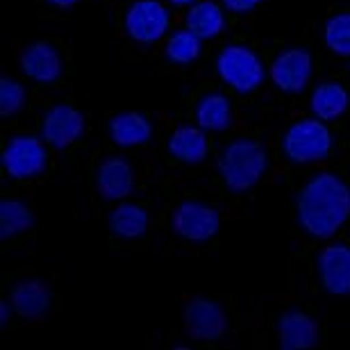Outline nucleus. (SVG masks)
Returning a JSON list of instances; mask_svg holds the SVG:
<instances>
[{"label": "nucleus", "instance_id": "nucleus-1", "mask_svg": "<svg viewBox=\"0 0 350 350\" xmlns=\"http://www.w3.org/2000/svg\"><path fill=\"white\" fill-rule=\"evenodd\" d=\"M298 223L305 232L327 239L350 216V189L332 173H321L298 193Z\"/></svg>", "mask_w": 350, "mask_h": 350}, {"label": "nucleus", "instance_id": "nucleus-2", "mask_svg": "<svg viewBox=\"0 0 350 350\" xmlns=\"http://www.w3.org/2000/svg\"><path fill=\"white\" fill-rule=\"evenodd\" d=\"M266 152L260 144L248 142V139H237L219 157V173L228 189L232 191H248L255 187L266 171Z\"/></svg>", "mask_w": 350, "mask_h": 350}, {"label": "nucleus", "instance_id": "nucleus-3", "mask_svg": "<svg viewBox=\"0 0 350 350\" xmlns=\"http://www.w3.org/2000/svg\"><path fill=\"white\" fill-rule=\"evenodd\" d=\"M332 137L321 121H298L284 135L282 148L291 162L310 164L325 159L330 152Z\"/></svg>", "mask_w": 350, "mask_h": 350}, {"label": "nucleus", "instance_id": "nucleus-4", "mask_svg": "<svg viewBox=\"0 0 350 350\" xmlns=\"http://www.w3.org/2000/svg\"><path fill=\"white\" fill-rule=\"evenodd\" d=\"M216 71H219L223 82L234 87L239 94H250L264 80V66L260 57L243 46L223 48L219 59H216Z\"/></svg>", "mask_w": 350, "mask_h": 350}, {"label": "nucleus", "instance_id": "nucleus-5", "mask_svg": "<svg viewBox=\"0 0 350 350\" xmlns=\"http://www.w3.org/2000/svg\"><path fill=\"white\" fill-rule=\"evenodd\" d=\"M125 30L139 44H155L169 30V12L155 0H139L125 14Z\"/></svg>", "mask_w": 350, "mask_h": 350}, {"label": "nucleus", "instance_id": "nucleus-6", "mask_svg": "<svg viewBox=\"0 0 350 350\" xmlns=\"http://www.w3.org/2000/svg\"><path fill=\"white\" fill-rule=\"evenodd\" d=\"M0 162L12 178H34L46 169V148L34 137H14L0 155Z\"/></svg>", "mask_w": 350, "mask_h": 350}, {"label": "nucleus", "instance_id": "nucleus-7", "mask_svg": "<svg viewBox=\"0 0 350 350\" xmlns=\"http://www.w3.org/2000/svg\"><path fill=\"white\" fill-rule=\"evenodd\" d=\"M219 212L202 202H182L173 214V230L182 239L207 241L219 232Z\"/></svg>", "mask_w": 350, "mask_h": 350}, {"label": "nucleus", "instance_id": "nucleus-8", "mask_svg": "<svg viewBox=\"0 0 350 350\" xmlns=\"http://www.w3.org/2000/svg\"><path fill=\"white\" fill-rule=\"evenodd\" d=\"M226 314L221 305L209 298H193L185 310V327L187 334L200 341L219 339L226 332Z\"/></svg>", "mask_w": 350, "mask_h": 350}, {"label": "nucleus", "instance_id": "nucleus-9", "mask_svg": "<svg viewBox=\"0 0 350 350\" xmlns=\"http://www.w3.org/2000/svg\"><path fill=\"white\" fill-rule=\"evenodd\" d=\"M312 75V57L303 48H291L271 64V78L286 94H300Z\"/></svg>", "mask_w": 350, "mask_h": 350}, {"label": "nucleus", "instance_id": "nucleus-10", "mask_svg": "<svg viewBox=\"0 0 350 350\" xmlns=\"http://www.w3.org/2000/svg\"><path fill=\"white\" fill-rule=\"evenodd\" d=\"M85 132V116L78 109L68 105H57L46 114L44 125H41V137L53 148H68L73 142H78Z\"/></svg>", "mask_w": 350, "mask_h": 350}, {"label": "nucleus", "instance_id": "nucleus-11", "mask_svg": "<svg viewBox=\"0 0 350 350\" xmlns=\"http://www.w3.org/2000/svg\"><path fill=\"white\" fill-rule=\"evenodd\" d=\"M321 282L334 296L350 293V248L344 243H334L325 248L319 257Z\"/></svg>", "mask_w": 350, "mask_h": 350}, {"label": "nucleus", "instance_id": "nucleus-12", "mask_svg": "<svg viewBox=\"0 0 350 350\" xmlns=\"http://www.w3.org/2000/svg\"><path fill=\"white\" fill-rule=\"evenodd\" d=\"M21 68L34 82H55L62 75V59L48 44H32L21 55Z\"/></svg>", "mask_w": 350, "mask_h": 350}, {"label": "nucleus", "instance_id": "nucleus-13", "mask_svg": "<svg viewBox=\"0 0 350 350\" xmlns=\"http://www.w3.org/2000/svg\"><path fill=\"white\" fill-rule=\"evenodd\" d=\"M280 346L282 350H310L319 341L317 323L303 312H289L280 319Z\"/></svg>", "mask_w": 350, "mask_h": 350}, {"label": "nucleus", "instance_id": "nucleus-14", "mask_svg": "<svg viewBox=\"0 0 350 350\" xmlns=\"http://www.w3.org/2000/svg\"><path fill=\"white\" fill-rule=\"evenodd\" d=\"M135 187V175H132L130 164L121 157L105 159L98 169V191L107 200H118L130 196Z\"/></svg>", "mask_w": 350, "mask_h": 350}, {"label": "nucleus", "instance_id": "nucleus-15", "mask_svg": "<svg viewBox=\"0 0 350 350\" xmlns=\"http://www.w3.org/2000/svg\"><path fill=\"white\" fill-rule=\"evenodd\" d=\"M12 307L23 319H39L51 307V291L39 280H25L12 291Z\"/></svg>", "mask_w": 350, "mask_h": 350}, {"label": "nucleus", "instance_id": "nucleus-16", "mask_svg": "<svg viewBox=\"0 0 350 350\" xmlns=\"http://www.w3.org/2000/svg\"><path fill=\"white\" fill-rule=\"evenodd\" d=\"M152 135V128L148 118L139 111H125L118 114L109 121V137L111 142L128 148V146H139L146 144Z\"/></svg>", "mask_w": 350, "mask_h": 350}, {"label": "nucleus", "instance_id": "nucleus-17", "mask_svg": "<svg viewBox=\"0 0 350 350\" xmlns=\"http://www.w3.org/2000/svg\"><path fill=\"white\" fill-rule=\"evenodd\" d=\"M169 150L175 159L187 164H200L207 155V139L202 128H180L169 139Z\"/></svg>", "mask_w": 350, "mask_h": 350}, {"label": "nucleus", "instance_id": "nucleus-18", "mask_svg": "<svg viewBox=\"0 0 350 350\" xmlns=\"http://www.w3.org/2000/svg\"><path fill=\"white\" fill-rule=\"evenodd\" d=\"M348 107V94L346 89L337 82H323L314 89L312 94V111L321 121H332L339 118Z\"/></svg>", "mask_w": 350, "mask_h": 350}, {"label": "nucleus", "instance_id": "nucleus-19", "mask_svg": "<svg viewBox=\"0 0 350 350\" xmlns=\"http://www.w3.org/2000/svg\"><path fill=\"white\" fill-rule=\"evenodd\" d=\"M226 18L219 5L214 3H196L187 14V27L200 39H214L223 30Z\"/></svg>", "mask_w": 350, "mask_h": 350}, {"label": "nucleus", "instance_id": "nucleus-20", "mask_svg": "<svg viewBox=\"0 0 350 350\" xmlns=\"http://www.w3.org/2000/svg\"><path fill=\"white\" fill-rule=\"evenodd\" d=\"M109 228L121 239H139L148 228V214L137 205H118L109 214Z\"/></svg>", "mask_w": 350, "mask_h": 350}, {"label": "nucleus", "instance_id": "nucleus-21", "mask_svg": "<svg viewBox=\"0 0 350 350\" xmlns=\"http://www.w3.org/2000/svg\"><path fill=\"white\" fill-rule=\"evenodd\" d=\"M196 121L202 130L223 132L230 128V100L223 94H207L198 103Z\"/></svg>", "mask_w": 350, "mask_h": 350}, {"label": "nucleus", "instance_id": "nucleus-22", "mask_svg": "<svg viewBox=\"0 0 350 350\" xmlns=\"http://www.w3.org/2000/svg\"><path fill=\"white\" fill-rule=\"evenodd\" d=\"M32 212L18 200L0 202V239H10L32 228Z\"/></svg>", "mask_w": 350, "mask_h": 350}, {"label": "nucleus", "instance_id": "nucleus-23", "mask_svg": "<svg viewBox=\"0 0 350 350\" xmlns=\"http://www.w3.org/2000/svg\"><path fill=\"white\" fill-rule=\"evenodd\" d=\"M200 37L189 30H180L175 32L173 37L169 39V46H166V57L175 64H189L200 55Z\"/></svg>", "mask_w": 350, "mask_h": 350}, {"label": "nucleus", "instance_id": "nucleus-24", "mask_svg": "<svg viewBox=\"0 0 350 350\" xmlns=\"http://www.w3.org/2000/svg\"><path fill=\"white\" fill-rule=\"evenodd\" d=\"M325 44L332 53L350 55V14H337L327 21Z\"/></svg>", "mask_w": 350, "mask_h": 350}, {"label": "nucleus", "instance_id": "nucleus-25", "mask_svg": "<svg viewBox=\"0 0 350 350\" xmlns=\"http://www.w3.org/2000/svg\"><path fill=\"white\" fill-rule=\"evenodd\" d=\"M25 103V89L16 80L3 78L0 80V114L10 116L23 107Z\"/></svg>", "mask_w": 350, "mask_h": 350}, {"label": "nucleus", "instance_id": "nucleus-26", "mask_svg": "<svg viewBox=\"0 0 350 350\" xmlns=\"http://www.w3.org/2000/svg\"><path fill=\"white\" fill-rule=\"evenodd\" d=\"M223 3H226V7H228L230 12L243 14V12L255 10V7L262 3V0H223Z\"/></svg>", "mask_w": 350, "mask_h": 350}, {"label": "nucleus", "instance_id": "nucleus-27", "mask_svg": "<svg viewBox=\"0 0 350 350\" xmlns=\"http://www.w3.org/2000/svg\"><path fill=\"white\" fill-rule=\"evenodd\" d=\"M10 303H7V300H3V303H0V325H7L10 323Z\"/></svg>", "mask_w": 350, "mask_h": 350}, {"label": "nucleus", "instance_id": "nucleus-28", "mask_svg": "<svg viewBox=\"0 0 350 350\" xmlns=\"http://www.w3.org/2000/svg\"><path fill=\"white\" fill-rule=\"evenodd\" d=\"M51 5H55V7H71V5H75L78 0H48Z\"/></svg>", "mask_w": 350, "mask_h": 350}, {"label": "nucleus", "instance_id": "nucleus-29", "mask_svg": "<svg viewBox=\"0 0 350 350\" xmlns=\"http://www.w3.org/2000/svg\"><path fill=\"white\" fill-rule=\"evenodd\" d=\"M169 3H173V5H193L196 0H169Z\"/></svg>", "mask_w": 350, "mask_h": 350}]
</instances>
